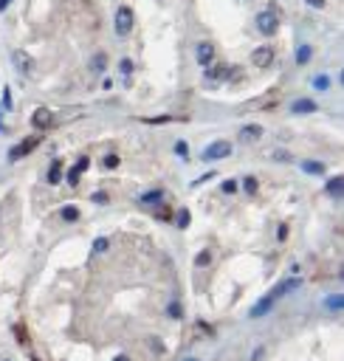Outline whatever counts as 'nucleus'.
Wrapping results in <instances>:
<instances>
[{
  "label": "nucleus",
  "mask_w": 344,
  "mask_h": 361,
  "mask_svg": "<svg viewBox=\"0 0 344 361\" xmlns=\"http://www.w3.org/2000/svg\"><path fill=\"white\" fill-rule=\"evenodd\" d=\"M133 31V9L130 6H119L116 9V34L127 37Z\"/></svg>",
  "instance_id": "f257e3e1"
},
{
  "label": "nucleus",
  "mask_w": 344,
  "mask_h": 361,
  "mask_svg": "<svg viewBox=\"0 0 344 361\" xmlns=\"http://www.w3.org/2000/svg\"><path fill=\"white\" fill-rule=\"evenodd\" d=\"M231 156V144L229 141H212L206 150H203V161H220V158H229Z\"/></svg>",
  "instance_id": "f03ea898"
},
{
  "label": "nucleus",
  "mask_w": 344,
  "mask_h": 361,
  "mask_svg": "<svg viewBox=\"0 0 344 361\" xmlns=\"http://www.w3.org/2000/svg\"><path fill=\"white\" fill-rule=\"evenodd\" d=\"M257 29H260V34L271 37V34H277V29H280V20H277L274 12H260L257 15Z\"/></svg>",
  "instance_id": "7ed1b4c3"
},
{
  "label": "nucleus",
  "mask_w": 344,
  "mask_h": 361,
  "mask_svg": "<svg viewBox=\"0 0 344 361\" xmlns=\"http://www.w3.org/2000/svg\"><path fill=\"white\" fill-rule=\"evenodd\" d=\"M37 144H40V138H37V135H31V138H26V141H23V144H17V147H12V153H9V158H12V161H17V158H20V156H29L31 150L37 147Z\"/></svg>",
  "instance_id": "20e7f679"
},
{
  "label": "nucleus",
  "mask_w": 344,
  "mask_h": 361,
  "mask_svg": "<svg viewBox=\"0 0 344 361\" xmlns=\"http://www.w3.org/2000/svg\"><path fill=\"white\" fill-rule=\"evenodd\" d=\"M251 62L257 65V68H268V65L274 62V51L268 48V45H263V48H257L251 54Z\"/></svg>",
  "instance_id": "39448f33"
},
{
  "label": "nucleus",
  "mask_w": 344,
  "mask_h": 361,
  "mask_svg": "<svg viewBox=\"0 0 344 361\" xmlns=\"http://www.w3.org/2000/svg\"><path fill=\"white\" fill-rule=\"evenodd\" d=\"M294 288H299V279H296V276H291V279H285V282H280V285H277V288L271 291V294H266V297L277 302V299H280V297H285L288 291H294Z\"/></svg>",
  "instance_id": "423d86ee"
},
{
  "label": "nucleus",
  "mask_w": 344,
  "mask_h": 361,
  "mask_svg": "<svg viewBox=\"0 0 344 361\" xmlns=\"http://www.w3.org/2000/svg\"><path fill=\"white\" fill-rule=\"evenodd\" d=\"M198 62H201L203 68H209V65L215 62V45L212 43H201L198 45Z\"/></svg>",
  "instance_id": "0eeeda50"
},
{
  "label": "nucleus",
  "mask_w": 344,
  "mask_h": 361,
  "mask_svg": "<svg viewBox=\"0 0 344 361\" xmlns=\"http://www.w3.org/2000/svg\"><path fill=\"white\" fill-rule=\"evenodd\" d=\"M260 138H263V127H260V124H245L243 130H240V141H260Z\"/></svg>",
  "instance_id": "6e6552de"
},
{
  "label": "nucleus",
  "mask_w": 344,
  "mask_h": 361,
  "mask_svg": "<svg viewBox=\"0 0 344 361\" xmlns=\"http://www.w3.org/2000/svg\"><path fill=\"white\" fill-rule=\"evenodd\" d=\"M231 74V68H226V65H209L206 68V79L209 82H220V79H226Z\"/></svg>",
  "instance_id": "1a4fd4ad"
},
{
  "label": "nucleus",
  "mask_w": 344,
  "mask_h": 361,
  "mask_svg": "<svg viewBox=\"0 0 344 361\" xmlns=\"http://www.w3.org/2000/svg\"><path fill=\"white\" fill-rule=\"evenodd\" d=\"M88 164H91V161H88L85 156L79 158V161H76V167H73V170L68 172V184H71V186H76V184H79V175H82V172L88 170Z\"/></svg>",
  "instance_id": "9d476101"
},
{
  "label": "nucleus",
  "mask_w": 344,
  "mask_h": 361,
  "mask_svg": "<svg viewBox=\"0 0 344 361\" xmlns=\"http://www.w3.org/2000/svg\"><path fill=\"white\" fill-rule=\"evenodd\" d=\"M291 110H294V113H316V102L313 99H296L294 105H291Z\"/></svg>",
  "instance_id": "9b49d317"
},
{
  "label": "nucleus",
  "mask_w": 344,
  "mask_h": 361,
  "mask_svg": "<svg viewBox=\"0 0 344 361\" xmlns=\"http://www.w3.org/2000/svg\"><path fill=\"white\" fill-rule=\"evenodd\" d=\"M31 121H34V127H37V130H45V127L51 124V110L40 107V110L34 113V119H31Z\"/></svg>",
  "instance_id": "f8f14e48"
},
{
  "label": "nucleus",
  "mask_w": 344,
  "mask_h": 361,
  "mask_svg": "<svg viewBox=\"0 0 344 361\" xmlns=\"http://www.w3.org/2000/svg\"><path fill=\"white\" fill-rule=\"evenodd\" d=\"M15 65H17V71L31 74V59H29V54H23V51H15Z\"/></svg>",
  "instance_id": "ddd939ff"
},
{
  "label": "nucleus",
  "mask_w": 344,
  "mask_h": 361,
  "mask_svg": "<svg viewBox=\"0 0 344 361\" xmlns=\"http://www.w3.org/2000/svg\"><path fill=\"white\" fill-rule=\"evenodd\" d=\"M341 189H344L341 175H336V178H330V181H327V195H333V198H341Z\"/></svg>",
  "instance_id": "4468645a"
},
{
  "label": "nucleus",
  "mask_w": 344,
  "mask_h": 361,
  "mask_svg": "<svg viewBox=\"0 0 344 361\" xmlns=\"http://www.w3.org/2000/svg\"><path fill=\"white\" fill-rule=\"evenodd\" d=\"M164 200V192L161 189H152V192H144L141 195V203H161Z\"/></svg>",
  "instance_id": "2eb2a0df"
},
{
  "label": "nucleus",
  "mask_w": 344,
  "mask_h": 361,
  "mask_svg": "<svg viewBox=\"0 0 344 361\" xmlns=\"http://www.w3.org/2000/svg\"><path fill=\"white\" fill-rule=\"evenodd\" d=\"M302 170L308 172V175H322V172H324V164H319V161H305V164H302Z\"/></svg>",
  "instance_id": "dca6fc26"
},
{
  "label": "nucleus",
  "mask_w": 344,
  "mask_h": 361,
  "mask_svg": "<svg viewBox=\"0 0 344 361\" xmlns=\"http://www.w3.org/2000/svg\"><path fill=\"white\" fill-rule=\"evenodd\" d=\"M59 175H62V161H54L48 170V184H59Z\"/></svg>",
  "instance_id": "f3484780"
},
{
  "label": "nucleus",
  "mask_w": 344,
  "mask_h": 361,
  "mask_svg": "<svg viewBox=\"0 0 344 361\" xmlns=\"http://www.w3.org/2000/svg\"><path fill=\"white\" fill-rule=\"evenodd\" d=\"M310 57H313V48H310V45H302V48L296 51V62H299V65L310 62Z\"/></svg>",
  "instance_id": "a211bd4d"
},
{
  "label": "nucleus",
  "mask_w": 344,
  "mask_h": 361,
  "mask_svg": "<svg viewBox=\"0 0 344 361\" xmlns=\"http://www.w3.org/2000/svg\"><path fill=\"white\" fill-rule=\"evenodd\" d=\"M105 65H108V57H105V54H96L94 62H91V71H94V74H102V71H105Z\"/></svg>",
  "instance_id": "6ab92c4d"
},
{
  "label": "nucleus",
  "mask_w": 344,
  "mask_h": 361,
  "mask_svg": "<svg viewBox=\"0 0 344 361\" xmlns=\"http://www.w3.org/2000/svg\"><path fill=\"white\" fill-rule=\"evenodd\" d=\"M62 220L76 223V220H79V209H76V206H65V209H62Z\"/></svg>",
  "instance_id": "aec40b11"
},
{
  "label": "nucleus",
  "mask_w": 344,
  "mask_h": 361,
  "mask_svg": "<svg viewBox=\"0 0 344 361\" xmlns=\"http://www.w3.org/2000/svg\"><path fill=\"white\" fill-rule=\"evenodd\" d=\"M108 248H110V240H108V237H96V240H94V254H105Z\"/></svg>",
  "instance_id": "412c9836"
},
{
  "label": "nucleus",
  "mask_w": 344,
  "mask_h": 361,
  "mask_svg": "<svg viewBox=\"0 0 344 361\" xmlns=\"http://www.w3.org/2000/svg\"><path fill=\"white\" fill-rule=\"evenodd\" d=\"M341 305H344V297H341V294H333V297H327V308H330V311H341Z\"/></svg>",
  "instance_id": "4be33fe9"
},
{
  "label": "nucleus",
  "mask_w": 344,
  "mask_h": 361,
  "mask_svg": "<svg viewBox=\"0 0 344 361\" xmlns=\"http://www.w3.org/2000/svg\"><path fill=\"white\" fill-rule=\"evenodd\" d=\"M166 313H169L172 319H184V308H181V302H169V308H166Z\"/></svg>",
  "instance_id": "5701e85b"
},
{
  "label": "nucleus",
  "mask_w": 344,
  "mask_h": 361,
  "mask_svg": "<svg viewBox=\"0 0 344 361\" xmlns=\"http://www.w3.org/2000/svg\"><path fill=\"white\" fill-rule=\"evenodd\" d=\"M243 189L245 192H248V195H254V192H257V178H245V181H243Z\"/></svg>",
  "instance_id": "b1692460"
},
{
  "label": "nucleus",
  "mask_w": 344,
  "mask_h": 361,
  "mask_svg": "<svg viewBox=\"0 0 344 361\" xmlns=\"http://www.w3.org/2000/svg\"><path fill=\"white\" fill-rule=\"evenodd\" d=\"M102 167H105V170H116V167H119V156H105Z\"/></svg>",
  "instance_id": "393cba45"
},
{
  "label": "nucleus",
  "mask_w": 344,
  "mask_h": 361,
  "mask_svg": "<svg viewBox=\"0 0 344 361\" xmlns=\"http://www.w3.org/2000/svg\"><path fill=\"white\" fill-rule=\"evenodd\" d=\"M175 223H178L181 229H187V226H189V209H181V212H178V220H175Z\"/></svg>",
  "instance_id": "a878e982"
},
{
  "label": "nucleus",
  "mask_w": 344,
  "mask_h": 361,
  "mask_svg": "<svg viewBox=\"0 0 344 361\" xmlns=\"http://www.w3.org/2000/svg\"><path fill=\"white\" fill-rule=\"evenodd\" d=\"M209 262H212V254H209V251H201V254L195 257V265H201V268L203 265H209Z\"/></svg>",
  "instance_id": "bb28decb"
},
{
  "label": "nucleus",
  "mask_w": 344,
  "mask_h": 361,
  "mask_svg": "<svg viewBox=\"0 0 344 361\" xmlns=\"http://www.w3.org/2000/svg\"><path fill=\"white\" fill-rule=\"evenodd\" d=\"M313 88H319V91H327V88H330V79H327V77H316V79H313Z\"/></svg>",
  "instance_id": "cd10ccee"
},
{
  "label": "nucleus",
  "mask_w": 344,
  "mask_h": 361,
  "mask_svg": "<svg viewBox=\"0 0 344 361\" xmlns=\"http://www.w3.org/2000/svg\"><path fill=\"white\" fill-rule=\"evenodd\" d=\"M175 156H181V158H187V156H189L187 141H178V144H175Z\"/></svg>",
  "instance_id": "c85d7f7f"
},
{
  "label": "nucleus",
  "mask_w": 344,
  "mask_h": 361,
  "mask_svg": "<svg viewBox=\"0 0 344 361\" xmlns=\"http://www.w3.org/2000/svg\"><path fill=\"white\" fill-rule=\"evenodd\" d=\"M223 192H226V195L237 192V181H223Z\"/></svg>",
  "instance_id": "c756f323"
},
{
  "label": "nucleus",
  "mask_w": 344,
  "mask_h": 361,
  "mask_svg": "<svg viewBox=\"0 0 344 361\" xmlns=\"http://www.w3.org/2000/svg\"><path fill=\"white\" fill-rule=\"evenodd\" d=\"M122 74L130 79V74H133V62H130V59H122Z\"/></svg>",
  "instance_id": "7c9ffc66"
},
{
  "label": "nucleus",
  "mask_w": 344,
  "mask_h": 361,
  "mask_svg": "<svg viewBox=\"0 0 344 361\" xmlns=\"http://www.w3.org/2000/svg\"><path fill=\"white\" fill-rule=\"evenodd\" d=\"M3 107H6V110L12 107V93H9V88L3 91Z\"/></svg>",
  "instance_id": "2f4dec72"
},
{
  "label": "nucleus",
  "mask_w": 344,
  "mask_h": 361,
  "mask_svg": "<svg viewBox=\"0 0 344 361\" xmlns=\"http://www.w3.org/2000/svg\"><path fill=\"white\" fill-rule=\"evenodd\" d=\"M274 158H277V161H291V156H288V153H282V150H277V153H274Z\"/></svg>",
  "instance_id": "473e14b6"
},
{
  "label": "nucleus",
  "mask_w": 344,
  "mask_h": 361,
  "mask_svg": "<svg viewBox=\"0 0 344 361\" xmlns=\"http://www.w3.org/2000/svg\"><path fill=\"white\" fill-rule=\"evenodd\" d=\"M94 200H96V203H105V200H108V195H105V192H96Z\"/></svg>",
  "instance_id": "72a5a7b5"
},
{
  "label": "nucleus",
  "mask_w": 344,
  "mask_h": 361,
  "mask_svg": "<svg viewBox=\"0 0 344 361\" xmlns=\"http://www.w3.org/2000/svg\"><path fill=\"white\" fill-rule=\"evenodd\" d=\"M308 6H316V9H322V6H324V0H308Z\"/></svg>",
  "instance_id": "f704fd0d"
},
{
  "label": "nucleus",
  "mask_w": 344,
  "mask_h": 361,
  "mask_svg": "<svg viewBox=\"0 0 344 361\" xmlns=\"http://www.w3.org/2000/svg\"><path fill=\"white\" fill-rule=\"evenodd\" d=\"M9 3H12V0H0V12H3V9L9 6Z\"/></svg>",
  "instance_id": "c9c22d12"
},
{
  "label": "nucleus",
  "mask_w": 344,
  "mask_h": 361,
  "mask_svg": "<svg viewBox=\"0 0 344 361\" xmlns=\"http://www.w3.org/2000/svg\"><path fill=\"white\" fill-rule=\"evenodd\" d=\"M113 361H130V358H127V355H119V358H113Z\"/></svg>",
  "instance_id": "e433bc0d"
},
{
  "label": "nucleus",
  "mask_w": 344,
  "mask_h": 361,
  "mask_svg": "<svg viewBox=\"0 0 344 361\" xmlns=\"http://www.w3.org/2000/svg\"><path fill=\"white\" fill-rule=\"evenodd\" d=\"M184 361H198V358H184Z\"/></svg>",
  "instance_id": "4c0bfd02"
}]
</instances>
